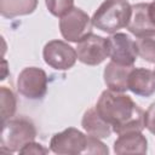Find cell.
Segmentation results:
<instances>
[{
  "label": "cell",
  "instance_id": "17",
  "mask_svg": "<svg viewBox=\"0 0 155 155\" xmlns=\"http://www.w3.org/2000/svg\"><path fill=\"white\" fill-rule=\"evenodd\" d=\"M137 53L149 63H155V34L138 38L136 40Z\"/></svg>",
  "mask_w": 155,
  "mask_h": 155
},
{
  "label": "cell",
  "instance_id": "23",
  "mask_svg": "<svg viewBox=\"0 0 155 155\" xmlns=\"http://www.w3.org/2000/svg\"><path fill=\"white\" fill-rule=\"evenodd\" d=\"M154 71H155V70H154Z\"/></svg>",
  "mask_w": 155,
  "mask_h": 155
},
{
  "label": "cell",
  "instance_id": "13",
  "mask_svg": "<svg viewBox=\"0 0 155 155\" xmlns=\"http://www.w3.org/2000/svg\"><path fill=\"white\" fill-rule=\"evenodd\" d=\"M128 90L140 97L155 93V71L147 68H133L128 76Z\"/></svg>",
  "mask_w": 155,
  "mask_h": 155
},
{
  "label": "cell",
  "instance_id": "21",
  "mask_svg": "<svg viewBox=\"0 0 155 155\" xmlns=\"http://www.w3.org/2000/svg\"><path fill=\"white\" fill-rule=\"evenodd\" d=\"M47 153H48V149L47 148H45L40 143H35L34 140L27 143L19 150V154H35V155H41V154H47Z\"/></svg>",
  "mask_w": 155,
  "mask_h": 155
},
{
  "label": "cell",
  "instance_id": "5",
  "mask_svg": "<svg viewBox=\"0 0 155 155\" xmlns=\"http://www.w3.org/2000/svg\"><path fill=\"white\" fill-rule=\"evenodd\" d=\"M88 136L75 127H68L54 133L50 140V150L58 155L86 154Z\"/></svg>",
  "mask_w": 155,
  "mask_h": 155
},
{
  "label": "cell",
  "instance_id": "15",
  "mask_svg": "<svg viewBox=\"0 0 155 155\" xmlns=\"http://www.w3.org/2000/svg\"><path fill=\"white\" fill-rule=\"evenodd\" d=\"M39 0H0V13L5 18H15L33 13Z\"/></svg>",
  "mask_w": 155,
  "mask_h": 155
},
{
  "label": "cell",
  "instance_id": "20",
  "mask_svg": "<svg viewBox=\"0 0 155 155\" xmlns=\"http://www.w3.org/2000/svg\"><path fill=\"white\" fill-rule=\"evenodd\" d=\"M144 126L150 133L155 136V102L151 103L144 113Z\"/></svg>",
  "mask_w": 155,
  "mask_h": 155
},
{
  "label": "cell",
  "instance_id": "8",
  "mask_svg": "<svg viewBox=\"0 0 155 155\" xmlns=\"http://www.w3.org/2000/svg\"><path fill=\"white\" fill-rule=\"evenodd\" d=\"M42 57L47 65L56 70H68L78 59L76 50L62 40L48 41L42 50Z\"/></svg>",
  "mask_w": 155,
  "mask_h": 155
},
{
  "label": "cell",
  "instance_id": "3",
  "mask_svg": "<svg viewBox=\"0 0 155 155\" xmlns=\"http://www.w3.org/2000/svg\"><path fill=\"white\" fill-rule=\"evenodd\" d=\"M35 125L27 117H11L2 122L0 144L1 150L6 153H19L29 142L35 140Z\"/></svg>",
  "mask_w": 155,
  "mask_h": 155
},
{
  "label": "cell",
  "instance_id": "4",
  "mask_svg": "<svg viewBox=\"0 0 155 155\" xmlns=\"http://www.w3.org/2000/svg\"><path fill=\"white\" fill-rule=\"evenodd\" d=\"M92 19L79 7H73L70 11L59 17V30L69 42H79L86 35L92 33Z\"/></svg>",
  "mask_w": 155,
  "mask_h": 155
},
{
  "label": "cell",
  "instance_id": "19",
  "mask_svg": "<svg viewBox=\"0 0 155 155\" xmlns=\"http://www.w3.org/2000/svg\"><path fill=\"white\" fill-rule=\"evenodd\" d=\"M109 149L108 147L99 140V138L92 137L88 134V142H87V149H86V154H108Z\"/></svg>",
  "mask_w": 155,
  "mask_h": 155
},
{
  "label": "cell",
  "instance_id": "12",
  "mask_svg": "<svg viewBox=\"0 0 155 155\" xmlns=\"http://www.w3.org/2000/svg\"><path fill=\"white\" fill-rule=\"evenodd\" d=\"M134 65H124L110 61L103 73L107 87L115 92H126L128 90V76Z\"/></svg>",
  "mask_w": 155,
  "mask_h": 155
},
{
  "label": "cell",
  "instance_id": "10",
  "mask_svg": "<svg viewBox=\"0 0 155 155\" xmlns=\"http://www.w3.org/2000/svg\"><path fill=\"white\" fill-rule=\"evenodd\" d=\"M126 28L137 38L155 34V24L149 16V4L139 2L132 5V15Z\"/></svg>",
  "mask_w": 155,
  "mask_h": 155
},
{
  "label": "cell",
  "instance_id": "22",
  "mask_svg": "<svg viewBox=\"0 0 155 155\" xmlns=\"http://www.w3.org/2000/svg\"><path fill=\"white\" fill-rule=\"evenodd\" d=\"M149 16H150L153 23L155 24V0H153L149 4Z\"/></svg>",
  "mask_w": 155,
  "mask_h": 155
},
{
  "label": "cell",
  "instance_id": "1",
  "mask_svg": "<svg viewBox=\"0 0 155 155\" xmlns=\"http://www.w3.org/2000/svg\"><path fill=\"white\" fill-rule=\"evenodd\" d=\"M96 109L117 134L145 128L143 109L124 92H115L109 88L103 91Z\"/></svg>",
  "mask_w": 155,
  "mask_h": 155
},
{
  "label": "cell",
  "instance_id": "2",
  "mask_svg": "<svg viewBox=\"0 0 155 155\" xmlns=\"http://www.w3.org/2000/svg\"><path fill=\"white\" fill-rule=\"evenodd\" d=\"M132 5L127 0H104L92 16V25L104 33L114 34L127 27Z\"/></svg>",
  "mask_w": 155,
  "mask_h": 155
},
{
  "label": "cell",
  "instance_id": "9",
  "mask_svg": "<svg viewBox=\"0 0 155 155\" xmlns=\"http://www.w3.org/2000/svg\"><path fill=\"white\" fill-rule=\"evenodd\" d=\"M108 47H109V57L113 62L124 65L134 64L138 53H137L136 41H133L130 35L125 33L111 34L108 38Z\"/></svg>",
  "mask_w": 155,
  "mask_h": 155
},
{
  "label": "cell",
  "instance_id": "14",
  "mask_svg": "<svg viewBox=\"0 0 155 155\" xmlns=\"http://www.w3.org/2000/svg\"><path fill=\"white\" fill-rule=\"evenodd\" d=\"M81 126L86 131L87 134L99 138V139L110 137L113 132L111 126L98 114L96 107L90 108L85 111L82 120H81Z\"/></svg>",
  "mask_w": 155,
  "mask_h": 155
},
{
  "label": "cell",
  "instance_id": "16",
  "mask_svg": "<svg viewBox=\"0 0 155 155\" xmlns=\"http://www.w3.org/2000/svg\"><path fill=\"white\" fill-rule=\"evenodd\" d=\"M0 101H1V120L2 122L10 120L17 109V99L12 90L6 86L0 87Z\"/></svg>",
  "mask_w": 155,
  "mask_h": 155
},
{
  "label": "cell",
  "instance_id": "11",
  "mask_svg": "<svg viewBox=\"0 0 155 155\" xmlns=\"http://www.w3.org/2000/svg\"><path fill=\"white\" fill-rule=\"evenodd\" d=\"M148 140L142 131H130L119 134L114 142V153L117 155L125 154H147Z\"/></svg>",
  "mask_w": 155,
  "mask_h": 155
},
{
  "label": "cell",
  "instance_id": "18",
  "mask_svg": "<svg viewBox=\"0 0 155 155\" xmlns=\"http://www.w3.org/2000/svg\"><path fill=\"white\" fill-rule=\"evenodd\" d=\"M46 7L52 16L62 17L74 7V0H45Z\"/></svg>",
  "mask_w": 155,
  "mask_h": 155
},
{
  "label": "cell",
  "instance_id": "7",
  "mask_svg": "<svg viewBox=\"0 0 155 155\" xmlns=\"http://www.w3.org/2000/svg\"><path fill=\"white\" fill-rule=\"evenodd\" d=\"M78 59L86 65H98L109 57L108 39L90 33L76 45Z\"/></svg>",
  "mask_w": 155,
  "mask_h": 155
},
{
  "label": "cell",
  "instance_id": "6",
  "mask_svg": "<svg viewBox=\"0 0 155 155\" xmlns=\"http://www.w3.org/2000/svg\"><path fill=\"white\" fill-rule=\"evenodd\" d=\"M47 74L41 68L27 67L17 78V91L28 99H41L47 92Z\"/></svg>",
  "mask_w": 155,
  "mask_h": 155
}]
</instances>
